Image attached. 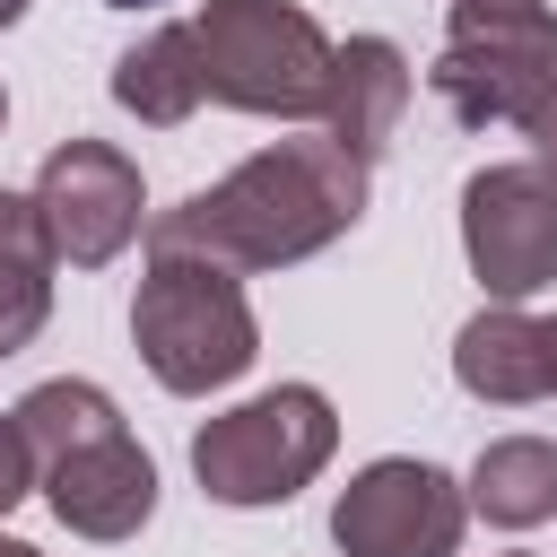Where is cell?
<instances>
[{
	"label": "cell",
	"mask_w": 557,
	"mask_h": 557,
	"mask_svg": "<svg viewBox=\"0 0 557 557\" xmlns=\"http://www.w3.org/2000/svg\"><path fill=\"white\" fill-rule=\"evenodd\" d=\"M409 113V61L392 35H348L331 52V96H322V139H339L357 165H374L392 148Z\"/></svg>",
	"instance_id": "cell-10"
},
{
	"label": "cell",
	"mask_w": 557,
	"mask_h": 557,
	"mask_svg": "<svg viewBox=\"0 0 557 557\" xmlns=\"http://www.w3.org/2000/svg\"><path fill=\"white\" fill-rule=\"evenodd\" d=\"M104 9H157V0H104Z\"/></svg>",
	"instance_id": "cell-20"
},
{
	"label": "cell",
	"mask_w": 557,
	"mask_h": 557,
	"mask_svg": "<svg viewBox=\"0 0 557 557\" xmlns=\"http://www.w3.org/2000/svg\"><path fill=\"white\" fill-rule=\"evenodd\" d=\"M26 487H44L35 444H26V426H17V418H0V513H9V505H26Z\"/></svg>",
	"instance_id": "cell-16"
},
{
	"label": "cell",
	"mask_w": 557,
	"mask_h": 557,
	"mask_svg": "<svg viewBox=\"0 0 557 557\" xmlns=\"http://www.w3.org/2000/svg\"><path fill=\"white\" fill-rule=\"evenodd\" d=\"M339 453V418L313 383H278L226 418H209L191 435V479L218 505H287L296 487L322 479V461Z\"/></svg>",
	"instance_id": "cell-5"
},
{
	"label": "cell",
	"mask_w": 557,
	"mask_h": 557,
	"mask_svg": "<svg viewBox=\"0 0 557 557\" xmlns=\"http://www.w3.org/2000/svg\"><path fill=\"white\" fill-rule=\"evenodd\" d=\"M44 496H52V513H61L78 540H131V531L157 513V461H148V453L131 444V426H122V435L52 461V470H44Z\"/></svg>",
	"instance_id": "cell-9"
},
{
	"label": "cell",
	"mask_w": 557,
	"mask_h": 557,
	"mask_svg": "<svg viewBox=\"0 0 557 557\" xmlns=\"http://www.w3.org/2000/svg\"><path fill=\"white\" fill-rule=\"evenodd\" d=\"M522 139H531V157H540V165L557 174V87H548V96H540V104L522 113Z\"/></svg>",
	"instance_id": "cell-17"
},
{
	"label": "cell",
	"mask_w": 557,
	"mask_h": 557,
	"mask_svg": "<svg viewBox=\"0 0 557 557\" xmlns=\"http://www.w3.org/2000/svg\"><path fill=\"white\" fill-rule=\"evenodd\" d=\"M366 218V165L339 139H270L226 183L148 218V252H200L235 278L313 261Z\"/></svg>",
	"instance_id": "cell-1"
},
{
	"label": "cell",
	"mask_w": 557,
	"mask_h": 557,
	"mask_svg": "<svg viewBox=\"0 0 557 557\" xmlns=\"http://www.w3.org/2000/svg\"><path fill=\"white\" fill-rule=\"evenodd\" d=\"M505 557H531V548H505Z\"/></svg>",
	"instance_id": "cell-22"
},
{
	"label": "cell",
	"mask_w": 557,
	"mask_h": 557,
	"mask_svg": "<svg viewBox=\"0 0 557 557\" xmlns=\"http://www.w3.org/2000/svg\"><path fill=\"white\" fill-rule=\"evenodd\" d=\"M435 96L461 131H522V113L557 87V9L548 0H453Z\"/></svg>",
	"instance_id": "cell-3"
},
{
	"label": "cell",
	"mask_w": 557,
	"mask_h": 557,
	"mask_svg": "<svg viewBox=\"0 0 557 557\" xmlns=\"http://www.w3.org/2000/svg\"><path fill=\"white\" fill-rule=\"evenodd\" d=\"M0 122H9V87H0Z\"/></svg>",
	"instance_id": "cell-21"
},
{
	"label": "cell",
	"mask_w": 557,
	"mask_h": 557,
	"mask_svg": "<svg viewBox=\"0 0 557 557\" xmlns=\"http://www.w3.org/2000/svg\"><path fill=\"white\" fill-rule=\"evenodd\" d=\"M9 418L26 426V444H35V470H52V461H70V453H87V444H104V435H122V409H113V392H96V383H78V374H52V383H35V392H26Z\"/></svg>",
	"instance_id": "cell-15"
},
{
	"label": "cell",
	"mask_w": 557,
	"mask_h": 557,
	"mask_svg": "<svg viewBox=\"0 0 557 557\" xmlns=\"http://www.w3.org/2000/svg\"><path fill=\"white\" fill-rule=\"evenodd\" d=\"M17 17H26V0H0V26H17Z\"/></svg>",
	"instance_id": "cell-18"
},
{
	"label": "cell",
	"mask_w": 557,
	"mask_h": 557,
	"mask_svg": "<svg viewBox=\"0 0 557 557\" xmlns=\"http://www.w3.org/2000/svg\"><path fill=\"white\" fill-rule=\"evenodd\" d=\"M470 505L505 531H531L557 513V444L548 435H496L470 461Z\"/></svg>",
	"instance_id": "cell-14"
},
{
	"label": "cell",
	"mask_w": 557,
	"mask_h": 557,
	"mask_svg": "<svg viewBox=\"0 0 557 557\" xmlns=\"http://www.w3.org/2000/svg\"><path fill=\"white\" fill-rule=\"evenodd\" d=\"M453 374H461L470 400L522 409V400H548V392H557V339H548V322H531L522 305H487V313L461 322Z\"/></svg>",
	"instance_id": "cell-11"
},
{
	"label": "cell",
	"mask_w": 557,
	"mask_h": 557,
	"mask_svg": "<svg viewBox=\"0 0 557 557\" xmlns=\"http://www.w3.org/2000/svg\"><path fill=\"white\" fill-rule=\"evenodd\" d=\"M461 522H470V487L409 453L366 461L331 505V540L348 557H453Z\"/></svg>",
	"instance_id": "cell-7"
},
{
	"label": "cell",
	"mask_w": 557,
	"mask_h": 557,
	"mask_svg": "<svg viewBox=\"0 0 557 557\" xmlns=\"http://www.w3.org/2000/svg\"><path fill=\"white\" fill-rule=\"evenodd\" d=\"M131 339H139L148 374L183 400L226 392L261 357V322L244 305V278L200 252H148V278L131 296Z\"/></svg>",
	"instance_id": "cell-2"
},
{
	"label": "cell",
	"mask_w": 557,
	"mask_h": 557,
	"mask_svg": "<svg viewBox=\"0 0 557 557\" xmlns=\"http://www.w3.org/2000/svg\"><path fill=\"white\" fill-rule=\"evenodd\" d=\"M0 557H44V548H26V540H0Z\"/></svg>",
	"instance_id": "cell-19"
},
{
	"label": "cell",
	"mask_w": 557,
	"mask_h": 557,
	"mask_svg": "<svg viewBox=\"0 0 557 557\" xmlns=\"http://www.w3.org/2000/svg\"><path fill=\"white\" fill-rule=\"evenodd\" d=\"M35 209H44V235L70 270H104L139 226H148V191H139V165L113 148V139H61L35 174Z\"/></svg>",
	"instance_id": "cell-8"
},
{
	"label": "cell",
	"mask_w": 557,
	"mask_h": 557,
	"mask_svg": "<svg viewBox=\"0 0 557 557\" xmlns=\"http://www.w3.org/2000/svg\"><path fill=\"white\" fill-rule=\"evenodd\" d=\"M200 96H209V78H200V35H191V26H157V35H139V44L113 61V104L139 113L148 131L191 122Z\"/></svg>",
	"instance_id": "cell-12"
},
{
	"label": "cell",
	"mask_w": 557,
	"mask_h": 557,
	"mask_svg": "<svg viewBox=\"0 0 557 557\" xmlns=\"http://www.w3.org/2000/svg\"><path fill=\"white\" fill-rule=\"evenodd\" d=\"M52 235L35 191H0V357H17L52 313Z\"/></svg>",
	"instance_id": "cell-13"
},
{
	"label": "cell",
	"mask_w": 557,
	"mask_h": 557,
	"mask_svg": "<svg viewBox=\"0 0 557 557\" xmlns=\"http://www.w3.org/2000/svg\"><path fill=\"white\" fill-rule=\"evenodd\" d=\"M200 35V78L218 104L235 113H278V122H305L322 113L331 96V35L296 9V0H209L191 17Z\"/></svg>",
	"instance_id": "cell-4"
},
{
	"label": "cell",
	"mask_w": 557,
	"mask_h": 557,
	"mask_svg": "<svg viewBox=\"0 0 557 557\" xmlns=\"http://www.w3.org/2000/svg\"><path fill=\"white\" fill-rule=\"evenodd\" d=\"M548 339H557V322H548Z\"/></svg>",
	"instance_id": "cell-23"
},
{
	"label": "cell",
	"mask_w": 557,
	"mask_h": 557,
	"mask_svg": "<svg viewBox=\"0 0 557 557\" xmlns=\"http://www.w3.org/2000/svg\"><path fill=\"white\" fill-rule=\"evenodd\" d=\"M461 252L496 305H522L557 287V174L540 157L479 165L461 183Z\"/></svg>",
	"instance_id": "cell-6"
}]
</instances>
